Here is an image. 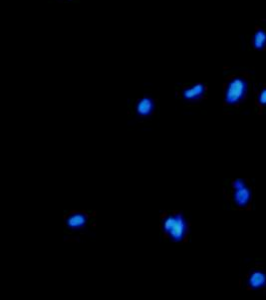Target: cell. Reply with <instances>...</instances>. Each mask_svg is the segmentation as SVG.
<instances>
[{
	"mask_svg": "<svg viewBox=\"0 0 266 300\" xmlns=\"http://www.w3.org/2000/svg\"><path fill=\"white\" fill-rule=\"evenodd\" d=\"M161 230L171 242L182 243L188 235V220L182 213H169L161 220Z\"/></svg>",
	"mask_w": 266,
	"mask_h": 300,
	"instance_id": "1",
	"label": "cell"
},
{
	"mask_svg": "<svg viewBox=\"0 0 266 300\" xmlns=\"http://www.w3.org/2000/svg\"><path fill=\"white\" fill-rule=\"evenodd\" d=\"M247 92V82L242 77L232 78L224 90V102L227 105H236L240 103Z\"/></svg>",
	"mask_w": 266,
	"mask_h": 300,
	"instance_id": "2",
	"label": "cell"
},
{
	"mask_svg": "<svg viewBox=\"0 0 266 300\" xmlns=\"http://www.w3.org/2000/svg\"><path fill=\"white\" fill-rule=\"evenodd\" d=\"M233 188V201L239 207H245L251 200V191L247 188L242 179H236L232 183Z\"/></svg>",
	"mask_w": 266,
	"mask_h": 300,
	"instance_id": "3",
	"label": "cell"
},
{
	"mask_svg": "<svg viewBox=\"0 0 266 300\" xmlns=\"http://www.w3.org/2000/svg\"><path fill=\"white\" fill-rule=\"evenodd\" d=\"M88 218L83 212H73L69 214L65 220L66 227L71 231H79L84 229L87 226Z\"/></svg>",
	"mask_w": 266,
	"mask_h": 300,
	"instance_id": "4",
	"label": "cell"
},
{
	"mask_svg": "<svg viewBox=\"0 0 266 300\" xmlns=\"http://www.w3.org/2000/svg\"><path fill=\"white\" fill-rule=\"evenodd\" d=\"M206 93V87L202 83H197L191 87L186 88L183 91V98L189 102H195L201 100Z\"/></svg>",
	"mask_w": 266,
	"mask_h": 300,
	"instance_id": "5",
	"label": "cell"
},
{
	"mask_svg": "<svg viewBox=\"0 0 266 300\" xmlns=\"http://www.w3.org/2000/svg\"><path fill=\"white\" fill-rule=\"evenodd\" d=\"M155 110V102L150 97L141 98L136 104L137 114L141 117H149Z\"/></svg>",
	"mask_w": 266,
	"mask_h": 300,
	"instance_id": "6",
	"label": "cell"
},
{
	"mask_svg": "<svg viewBox=\"0 0 266 300\" xmlns=\"http://www.w3.org/2000/svg\"><path fill=\"white\" fill-rule=\"evenodd\" d=\"M247 285L251 289H261L266 286V273L260 270L253 271L248 279H247Z\"/></svg>",
	"mask_w": 266,
	"mask_h": 300,
	"instance_id": "7",
	"label": "cell"
},
{
	"mask_svg": "<svg viewBox=\"0 0 266 300\" xmlns=\"http://www.w3.org/2000/svg\"><path fill=\"white\" fill-rule=\"evenodd\" d=\"M253 46L256 50H262L266 46V32L257 30L253 36Z\"/></svg>",
	"mask_w": 266,
	"mask_h": 300,
	"instance_id": "8",
	"label": "cell"
},
{
	"mask_svg": "<svg viewBox=\"0 0 266 300\" xmlns=\"http://www.w3.org/2000/svg\"><path fill=\"white\" fill-rule=\"evenodd\" d=\"M258 102L262 106H266V88L262 89L258 95Z\"/></svg>",
	"mask_w": 266,
	"mask_h": 300,
	"instance_id": "9",
	"label": "cell"
}]
</instances>
